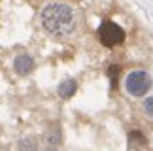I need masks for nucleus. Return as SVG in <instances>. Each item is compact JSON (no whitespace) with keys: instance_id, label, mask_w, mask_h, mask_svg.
I'll use <instances>...</instances> for the list:
<instances>
[{"instance_id":"nucleus-1","label":"nucleus","mask_w":153,"mask_h":151,"mask_svg":"<svg viewBox=\"0 0 153 151\" xmlns=\"http://www.w3.org/2000/svg\"><path fill=\"white\" fill-rule=\"evenodd\" d=\"M42 27L53 36H68L76 30L78 17L70 4L66 2H49L40 13Z\"/></svg>"},{"instance_id":"nucleus-2","label":"nucleus","mask_w":153,"mask_h":151,"mask_svg":"<svg viewBox=\"0 0 153 151\" xmlns=\"http://www.w3.org/2000/svg\"><path fill=\"white\" fill-rule=\"evenodd\" d=\"M151 87V76L144 70H134L127 76L125 79V89L132 96H142L149 91Z\"/></svg>"},{"instance_id":"nucleus-3","label":"nucleus","mask_w":153,"mask_h":151,"mask_svg":"<svg viewBox=\"0 0 153 151\" xmlns=\"http://www.w3.org/2000/svg\"><path fill=\"white\" fill-rule=\"evenodd\" d=\"M98 40H100V44L106 45V47H114V45L123 44L125 30L111 21H104L100 25V28H98Z\"/></svg>"},{"instance_id":"nucleus-4","label":"nucleus","mask_w":153,"mask_h":151,"mask_svg":"<svg viewBox=\"0 0 153 151\" xmlns=\"http://www.w3.org/2000/svg\"><path fill=\"white\" fill-rule=\"evenodd\" d=\"M13 70L19 76H28L34 70V59L27 53H21L13 59Z\"/></svg>"},{"instance_id":"nucleus-5","label":"nucleus","mask_w":153,"mask_h":151,"mask_svg":"<svg viewBox=\"0 0 153 151\" xmlns=\"http://www.w3.org/2000/svg\"><path fill=\"white\" fill-rule=\"evenodd\" d=\"M76 91H78V83H76L74 79H64L61 85H59V96L61 98H70L76 95Z\"/></svg>"},{"instance_id":"nucleus-6","label":"nucleus","mask_w":153,"mask_h":151,"mask_svg":"<svg viewBox=\"0 0 153 151\" xmlns=\"http://www.w3.org/2000/svg\"><path fill=\"white\" fill-rule=\"evenodd\" d=\"M17 149H19V151H38V140H36V136H25V138H21L19 144H17Z\"/></svg>"},{"instance_id":"nucleus-7","label":"nucleus","mask_w":153,"mask_h":151,"mask_svg":"<svg viewBox=\"0 0 153 151\" xmlns=\"http://www.w3.org/2000/svg\"><path fill=\"white\" fill-rule=\"evenodd\" d=\"M45 140L49 142V146H55V144H61L62 142V134H61V129L55 125L51 127V129L48 130V134H45Z\"/></svg>"},{"instance_id":"nucleus-8","label":"nucleus","mask_w":153,"mask_h":151,"mask_svg":"<svg viewBox=\"0 0 153 151\" xmlns=\"http://www.w3.org/2000/svg\"><path fill=\"white\" fill-rule=\"evenodd\" d=\"M128 140H131L132 144H138V146H146V144H148L146 136H144L140 130H132L131 134H128Z\"/></svg>"},{"instance_id":"nucleus-9","label":"nucleus","mask_w":153,"mask_h":151,"mask_svg":"<svg viewBox=\"0 0 153 151\" xmlns=\"http://www.w3.org/2000/svg\"><path fill=\"white\" fill-rule=\"evenodd\" d=\"M144 113L153 119V96H149V98L144 100Z\"/></svg>"},{"instance_id":"nucleus-10","label":"nucleus","mask_w":153,"mask_h":151,"mask_svg":"<svg viewBox=\"0 0 153 151\" xmlns=\"http://www.w3.org/2000/svg\"><path fill=\"white\" fill-rule=\"evenodd\" d=\"M117 72H119V68H117V66H111L110 68V78H111V83H114V85H115V74Z\"/></svg>"},{"instance_id":"nucleus-11","label":"nucleus","mask_w":153,"mask_h":151,"mask_svg":"<svg viewBox=\"0 0 153 151\" xmlns=\"http://www.w3.org/2000/svg\"><path fill=\"white\" fill-rule=\"evenodd\" d=\"M44 151H57V147H53V146H49V147H45Z\"/></svg>"}]
</instances>
